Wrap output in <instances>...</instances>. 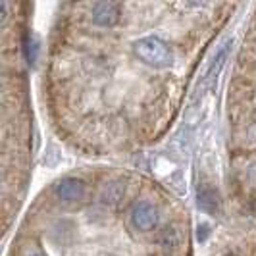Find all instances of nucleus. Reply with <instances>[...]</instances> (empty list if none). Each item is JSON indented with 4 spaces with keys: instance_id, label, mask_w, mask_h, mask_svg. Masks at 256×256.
<instances>
[{
    "instance_id": "obj_1",
    "label": "nucleus",
    "mask_w": 256,
    "mask_h": 256,
    "mask_svg": "<svg viewBox=\"0 0 256 256\" xmlns=\"http://www.w3.org/2000/svg\"><path fill=\"white\" fill-rule=\"evenodd\" d=\"M133 50L137 58L150 68H166L172 64V50L162 38L144 37L135 42Z\"/></svg>"
},
{
    "instance_id": "obj_2",
    "label": "nucleus",
    "mask_w": 256,
    "mask_h": 256,
    "mask_svg": "<svg viewBox=\"0 0 256 256\" xmlns=\"http://www.w3.org/2000/svg\"><path fill=\"white\" fill-rule=\"evenodd\" d=\"M158 218H160L158 208L152 202H148V200H139L131 210V222H133V226L137 230L141 231L152 230L154 226L158 224Z\"/></svg>"
},
{
    "instance_id": "obj_3",
    "label": "nucleus",
    "mask_w": 256,
    "mask_h": 256,
    "mask_svg": "<svg viewBox=\"0 0 256 256\" xmlns=\"http://www.w3.org/2000/svg\"><path fill=\"white\" fill-rule=\"evenodd\" d=\"M54 194L62 200V202H77L83 198L85 194V185L81 180H74V178H68V180H60L54 185Z\"/></svg>"
},
{
    "instance_id": "obj_4",
    "label": "nucleus",
    "mask_w": 256,
    "mask_h": 256,
    "mask_svg": "<svg viewBox=\"0 0 256 256\" xmlns=\"http://www.w3.org/2000/svg\"><path fill=\"white\" fill-rule=\"evenodd\" d=\"M120 18V8L114 0H98L92 8V22L100 27L116 26Z\"/></svg>"
},
{
    "instance_id": "obj_5",
    "label": "nucleus",
    "mask_w": 256,
    "mask_h": 256,
    "mask_svg": "<svg viewBox=\"0 0 256 256\" xmlns=\"http://www.w3.org/2000/svg\"><path fill=\"white\" fill-rule=\"evenodd\" d=\"M196 202L200 206V210H204L208 214H216L220 210V198H218V192L214 191L212 187H200L198 189V194H196Z\"/></svg>"
},
{
    "instance_id": "obj_6",
    "label": "nucleus",
    "mask_w": 256,
    "mask_h": 256,
    "mask_svg": "<svg viewBox=\"0 0 256 256\" xmlns=\"http://www.w3.org/2000/svg\"><path fill=\"white\" fill-rule=\"evenodd\" d=\"M230 50H231V40H230V42H226V44L220 48L218 54H216V58L212 60V64H210V70H208V83H210V85H214L216 77L220 76V70H222L224 62H226V58H228Z\"/></svg>"
},
{
    "instance_id": "obj_7",
    "label": "nucleus",
    "mask_w": 256,
    "mask_h": 256,
    "mask_svg": "<svg viewBox=\"0 0 256 256\" xmlns=\"http://www.w3.org/2000/svg\"><path fill=\"white\" fill-rule=\"evenodd\" d=\"M124 191H126V187H124V183H122V181H112V183H108V185L104 187L102 200L106 202V204L116 206L120 200H122Z\"/></svg>"
},
{
    "instance_id": "obj_8",
    "label": "nucleus",
    "mask_w": 256,
    "mask_h": 256,
    "mask_svg": "<svg viewBox=\"0 0 256 256\" xmlns=\"http://www.w3.org/2000/svg\"><path fill=\"white\" fill-rule=\"evenodd\" d=\"M248 178H250V183H252V185H256V164L248 170Z\"/></svg>"
},
{
    "instance_id": "obj_9",
    "label": "nucleus",
    "mask_w": 256,
    "mask_h": 256,
    "mask_svg": "<svg viewBox=\"0 0 256 256\" xmlns=\"http://www.w3.org/2000/svg\"><path fill=\"white\" fill-rule=\"evenodd\" d=\"M206 235H208V230H206L204 226H202V230H198V239L202 241V239H206Z\"/></svg>"
},
{
    "instance_id": "obj_10",
    "label": "nucleus",
    "mask_w": 256,
    "mask_h": 256,
    "mask_svg": "<svg viewBox=\"0 0 256 256\" xmlns=\"http://www.w3.org/2000/svg\"><path fill=\"white\" fill-rule=\"evenodd\" d=\"M189 4H194V6H200V4H204L206 0H187Z\"/></svg>"
},
{
    "instance_id": "obj_11",
    "label": "nucleus",
    "mask_w": 256,
    "mask_h": 256,
    "mask_svg": "<svg viewBox=\"0 0 256 256\" xmlns=\"http://www.w3.org/2000/svg\"><path fill=\"white\" fill-rule=\"evenodd\" d=\"M29 256H38V254H29Z\"/></svg>"
}]
</instances>
